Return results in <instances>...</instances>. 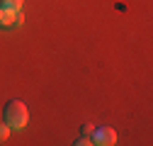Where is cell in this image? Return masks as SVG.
Returning <instances> with one entry per match:
<instances>
[{"instance_id": "52a82bcc", "label": "cell", "mask_w": 153, "mask_h": 146, "mask_svg": "<svg viewBox=\"0 0 153 146\" xmlns=\"http://www.w3.org/2000/svg\"><path fill=\"white\" fill-rule=\"evenodd\" d=\"M92 129H95L92 124H85V127H83V134H85V136H90V134H92Z\"/></svg>"}, {"instance_id": "5b68a950", "label": "cell", "mask_w": 153, "mask_h": 146, "mask_svg": "<svg viewBox=\"0 0 153 146\" xmlns=\"http://www.w3.org/2000/svg\"><path fill=\"white\" fill-rule=\"evenodd\" d=\"M7 136H10V127H7L5 122H0V144L7 141Z\"/></svg>"}, {"instance_id": "277c9868", "label": "cell", "mask_w": 153, "mask_h": 146, "mask_svg": "<svg viewBox=\"0 0 153 146\" xmlns=\"http://www.w3.org/2000/svg\"><path fill=\"white\" fill-rule=\"evenodd\" d=\"M0 5H3V7H7V10H22L25 0H0Z\"/></svg>"}, {"instance_id": "7a4b0ae2", "label": "cell", "mask_w": 153, "mask_h": 146, "mask_svg": "<svg viewBox=\"0 0 153 146\" xmlns=\"http://www.w3.org/2000/svg\"><path fill=\"white\" fill-rule=\"evenodd\" d=\"M92 144H100V146H112L117 141V132L112 129V127H95L92 129Z\"/></svg>"}, {"instance_id": "3957f363", "label": "cell", "mask_w": 153, "mask_h": 146, "mask_svg": "<svg viewBox=\"0 0 153 146\" xmlns=\"http://www.w3.org/2000/svg\"><path fill=\"white\" fill-rule=\"evenodd\" d=\"M22 22H25L22 10H7V7L0 5V25H3V27H17Z\"/></svg>"}, {"instance_id": "6da1fadb", "label": "cell", "mask_w": 153, "mask_h": 146, "mask_svg": "<svg viewBox=\"0 0 153 146\" xmlns=\"http://www.w3.org/2000/svg\"><path fill=\"white\" fill-rule=\"evenodd\" d=\"M29 122V112H27V105L22 100H12L5 107V124L10 129H25Z\"/></svg>"}, {"instance_id": "8992f818", "label": "cell", "mask_w": 153, "mask_h": 146, "mask_svg": "<svg viewBox=\"0 0 153 146\" xmlns=\"http://www.w3.org/2000/svg\"><path fill=\"white\" fill-rule=\"evenodd\" d=\"M90 144H92V139H90V136H85V134H83V136H78V141H75V146H90Z\"/></svg>"}]
</instances>
